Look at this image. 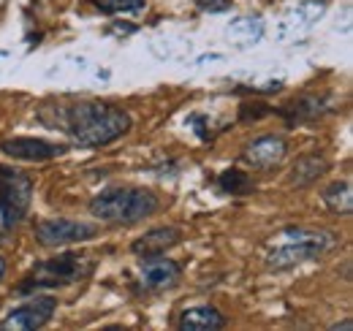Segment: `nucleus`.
I'll return each mask as SVG.
<instances>
[{
    "label": "nucleus",
    "instance_id": "nucleus-1",
    "mask_svg": "<svg viewBox=\"0 0 353 331\" xmlns=\"http://www.w3.org/2000/svg\"><path fill=\"white\" fill-rule=\"evenodd\" d=\"M65 128L79 147H103L128 133L131 117L114 103L82 101L65 112Z\"/></svg>",
    "mask_w": 353,
    "mask_h": 331
},
{
    "label": "nucleus",
    "instance_id": "nucleus-2",
    "mask_svg": "<svg viewBox=\"0 0 353 331\" xmlns=\"http://www.w3.org/2000/svg\"><path fill=\"white\" fill-rule=\"evenodd\" d=\"M334 248V237L321 228H283L266 242V263L272 269H291Z\"/></svg>",
    "mask_w": 353,
    "mask_h": 331
},
{
    "label": "nucleus",
    "instance_id": "nucleus-3",
    "mask_svg": "<svg viewBox=\"0 0 353 331\" xmlns=\"http://www.w3.org/2000/svg\"><path fill=\"white\" fill-rule=\"evenodd\" d=\"M161 207V199L147 188H109L92 199L90 212L103 223H139Z\"/></svg>",
    "mask_w": 353,
    "mask_h": 331
},
{
    "label": "nucleus",
    "instance_id": "nucleus-4",
    "mask_svg": "<svg viewBox=\"0 0 353 331\" xmlns=\"http://www.w3.org/2000/svg\"><path fill=\"white\" fill-rule=\"evenodd\" d=\"M95 269V261L90 255L82 252H65V255H57V258H49L36 263V269L30 272V277L19 285V293H28V290H39V288H60V285H71V283H79L92 274Z\"/></svg>",
    "mask_w": 353,
    "mask_h": 331
},
{
    "label": "nucleus",
    "instance_id": "nucleus-5",
    "mask_svg": "<svg viewBox=\"0 0 353 331\" xmlns=\"http://www.w3.org/2000/svg\"><path fill=\"white\" fill-rule=\"evenodd\" d=\"M30 199H33V182L28 174L0 166V217L3 225H17L28 209H30Z\"/></svg>",
    "mask_w": 353,
    "mask_h": 331
},
{
    "label": "nucleus",
    "instance_id": "nucleus-6",
    "mask_svg": "<svg viewBox=\"0 0 353 331\" xmlns=\"http://www.w3.org/2000/svg\"><path fill=\"white\" fill-rule=\"evenodd\" d=\"M98 231L90 223L79 220H65V217H52V220H39L36 223V239L44 248H60V245H77L92 239Z\"/></svg>",
    "mask_w": 353,
    "mask_h": 331
},
{
    "label": "nucleus",
    "instance_id": "nucleus-7",
    "mask_svg": "<svg viewBox=\"0 0 353 331\" xmlns=\"http://www.w3.org/2000/svg\"><path fill=\"white\" fill-rule=\"evenodd\" d=\"M57 299L54 296H36L28 304L17 307L14 312H8L6 321H0V331H33L41 329L46 321L54 315Z\"/></svg>",
    "mask_w": 353,
    "mask_h": 331
},
{
    "label": "nucleus",
    "instance_id": "nucleus-8",
    "mask_svg": "<svg viewBox=\"0 0 353 331\" xmlns=\"http://www.w3.org/2000/svg\"><path fill=\"white\" fill-rule=\"evenodd\" d=\"M0 150L17 161H49L65 152L63 144H52L44 139H6Z\"/></svg>",
    "mask_w": 353,
    "mask_h": 331
},
{
    "label": "nucleus",
    "instance_id": "nucleus-9",
    "mask_svg": "<svg viewBox=\"0 0 353 331\" xmlns=\"http://www.w3.org/2000/svg\"><path fill=\"white\" fill-rule=\"evenodd\" d=\"M179 263L172 258H161V255H150L144 258V266H141V283L144 288L150 290H166L179 283Z\"/></svg>",
    "mask_w": 353,
    "mask_h": 331
},
{
    "label": "nucleus",
    "instance_id": "nucleus-10",
    "mask_svg": "<svg viewBox=\"0 0 353 331\" xmlns=\"http://www.w3.org/2000/svg\"><path fill=\"white\" fill-rule=\"evenodd\" d=\"M245 163L253 168H272L285 158V141L280 136H261L245 147Z\"/></svg>",
    "mask_w": 353,
    "mask_h": 331
},
{
    "label": "nucleus",
    "instance_id": "nucleus-11",
    "mask_svg": "<svg viewBox=\"0 0 353 331\" xmlns=\"http://www.w3.org/2000/svg\"><path fill=\"white\" fill-rule=\"evenodd\" d=\"M179 242V231L176 228H152L144 237H139L131 245V252L139 258H150V255H161L169 248H174Z\"/></svg>",
    "mask_w": 353,
    "mask_h": 331
},
{
    "label": "nucleus",
    "instance_id": "nucleus-12",
    "mask_svg": "<svg viewBox=\"0 0 353 331\" xmlns=\"http://www.w3.org/2000/svg\"><path fill=\"white\" fill-rule=\"evenodd\" d=\"M223 326H225V318L215 307H190L179 315L182 331H218Z\"/></svg>",
    "mask_w": 353,
    "mask_h": 331
},
{
    "label": "nucleus",
    "instance_id": "nucleus-13",
    "mask_svg": "<svg viewBox=\"0 0 353 331\" xmlns=\"http://www.w3.org/2000/svg\"><path fill=\"white\" fill-rule=\"evenodd\" d=\"M225 36L234 46H250L264 36V22L261 19H253V17H242V19H234L228 28H225Z\"/></svg>",
    "mask_w": 353,
    "mask_h": 331
},
{
    "label": "nucleus",
    "instance_id": "nucleus-14",
    "mask_svg": "<svg viewBox=\"0 0 353 331\" xmlns=\"http://www.w3.org/2000/svg\"><path fill=\"white\" fill-rule=\"evenodd\" d=\"M323 201L326 207L337 214H351L353 212V193H351V185L348 182H334L323 190Z\"/></svg>",
    "mask_w": 353,
    "mask_h": 331
},
{
    "label": "nucleus",
    "instance_id": "nucleus-15",
    "mask_svg": "<svg viewBox=\"0 0 353 331\" xmlns=\"http://www.w3.org/2000/svg\"><path fill=\"white\" fill-rule=\"evenodd\" d=\"M329 171V166H326V161L323 158H318V155H310V158H302L299 163H296V168H294V185H310V182H315L318 177H323Z\"/></svg>",
    "mask_w": 353,
    "mask_h": 331
},
{
    "label": "nucleus",
    "instance_id": "nucleus-16",
    "mask_svg": "<svg viewBox=\"0 0 353 331\" xmlns=\"http://www.w3.org/2000/svg\"><path fill=\"white\" fill-rule=\"evenodd\" d=\"M221 188L225 193H250L253 190V182H250V177L245 171L228 168V171L221 174Z\"/></svg>",
    "mask_w": 353,
    "mask_h": 331
},
{
    "label": "nucleus",
    "instance_id": "nucleus-17",
    "mask_svg": "<svg viewBox=\"0 0 353 331\" xmlns=\"http://www.w3.org/2000/svg\"><path fill=\"white\" fill-rule=\"evenodd\" d=\"M92 6L106 14H125V11L144 8V0H92Z\"/></svg>",
    "mask_w": 353,
    "mask_h": 331
},
{
    "label": "nucleus",
    "instance_id": "nucleus-18",
    "mask_svg": "<svg viewBox=\"0 0 353 331\" xmlns=\"http://www.w3.org/2000/svg\"><path fill=\"white\" fill-rule=\"evenodd\" d=\"M196 6L201 11H210V14H218V11H225L231 3L228 0H196Z\"/></svg>",
    "mask_w": 353,
    "mask_h": 331
},
{
    "label": "nucleus",
    "instance_id": "nucleus-19",
    "mask_svg": "<svg viewBox=\"0 0 353 331\" xmlns=\"http://www.w3.org/2000/svg\"><path fill=\"white\" fill-rule=\"evenodd\" d=\"M332 329H334V331H340V329H343V331H348V329H351V321H343V323H334Z\"/></svg>",
    "mask_w": 353,
    "mask_h": 331
},
{
    "label": "nucleus",
    "instance_id": "nucleus-20",
    "mask_svg": "<svg viewBox=\"0 0 353 331\" xmlns=\"http://www.w3.org/2000/svg\"><path fill=\"white\" fill-rule=\"evenodd\" d=\"M3 269H6V263H3V258H0V277H3Z\"/></svg>",
    "mask_w": 353,
    "mask_h": 331
},
{
    "label": "nucleus",
    "instance_id": "nucleus-21",
    "mask_svg": "<svg viewBox=\"0 0 353 331\" xmlns=\"http://www.w3.org/2000/svg\"><path fill=\"white\" fill-rule=\"evenodd\" d=\"M0 239H3V237H0Z\"/></svg>",
    "mask_w": 353,
    "mask_h": 331
}]
</instances>
